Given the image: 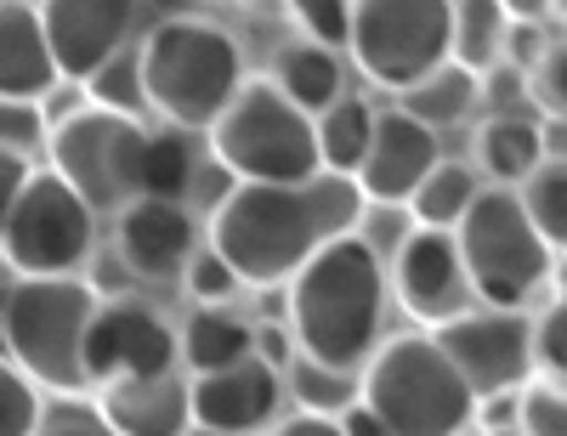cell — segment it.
I'll list each match as a JSON object with an SVG mask.
<instances>
[{
    "label": "cell",
    "mask_w": 567,
    "mask_h": 436,
    "mask_svg": "<svg viewBox=\"0 0 567 436\" xmlns=\"http://www.w3.org/2000/svg\"><path fill=\"white\" fill-rule=\"evenodd\" d=\"M97 414L114 436H187L194 408H187V368L165 374H125L97 385Z\"/></svg>",
    "instance_id": "obj_18"
},
{
    "label": "cell",
    "mask_w": 567,
    "mask_h": 436,
    "mask_svg": "<svg viewBox=\"0 0 567 436\" xmlns=\"http://www.w3.org/2000/svg\"><path fill=\"white\" fill-rule=\"evenodd\" d=\"M516 430L523 436H567V385L561 380L516 385Z\"/></svg>",
    "instance_id": "obj_31"
},
{
    "label": "cell",
    "mask_w": 567,
    "mask_h": 436,
    "mask_svg": "<svg viewBox=\"0 0 567 436\" xmlns=\"http://www.w3.org/2000/svg\"><path fill=\"white\" fill-rule=\"evenodd\" d=\"M182 283H187V301L194 307H233V295H239V272H233L210 245H199L194 256H187V267H182Z\"/></svg>",
    "instance_id": "obj_33"
},
{
    "label": "cell",
    "mask_w": 567,
    "mask_h": 436,
    "mask_svg": "<svg viewBox=\"0 0 567 436\" xmlns=\"http://www.w3.org/2000/svg\"><path fill=\"white\" fill-rule=\"evenodd\" d=\"M45 108L40 103H18V96H0V148L34 159V148H45Z\"/></svg>",
    "instance_id": "obj_36"
},
{
    "label": "cell",
    "mask_w": 567,
    "mask_h": 436,
    "mask_svg": "<svg viewBox=\"0 0 567 436\" xmlns=\"http://www.w3.org/2000/svg\"><path fill=\"white\" fill-rule=\"evenodd\" d=\"M187 436H245V430H210V425H187Z\"/></svg>",
    "instance_id": "obj_45"
},
{
    "label": "cell",
    "mask_w": 567,
    "mask_h": 436,
    "mask_svg": "<svg viewBox=\"0 0 567 436\" xmlns=\"http://www.w3.org/2000/svg\"><path fill=\"white\" fill-rule=\"evenodd\" d=\"M363 193L352 176L307 181H227L210 199L205 245L239 272L245 289H278L290 272L341 232H358Z\"/></svg>",
    "instance_id": "obj_1"
},
{
    "label": "cell",
    "mask_w": 567,
    "mask_h": 436,
    "mask_svg": "<svg viewBox=\"0 0 567 436\" xmlns=\"http://www.w3.org/2000/svg\"><path fill=\"white\" fill-rule=\"evenodd\" d=\"M284 397H290L301 414H323V419H341L358 403V368L341 363H318V357H290L284 368Z\"/></svg>",
    "instance_id": "obj_28"
},
{
    "label": "cell",
    "mask_w": 567,
    "mask_h": 436,
    "mask_svg": "<svg viewBox=\"0 0 567 436\" xmlns=\"http://www.w3.org/2000/svg\"><path fill=\"white\" fill-rule=\"evenodd\" d=\"M398 108H409L420 125H432V131L443 136V131L465 125L471 114L483 108V85H477V74H471V69H460V63L449 58V63H437L425 80H414L409 91H398Z\"/></svg>",
    "instance_id": "obj_23"
},
{
    "label": "cell",
    "mask_w": 567,
    "mask_h": 436,
    "mask_svg": "<svg viewBox=\"0 0 567 436\" xmlns=\"http://www.w3.org/2000/svg\"><path fill=\"white\" fill-rule=\"evenodd\" d=\"M358 403L386 425V436H460L477 419V397L432 341V329L386 334L358 368Z\"/></svg>",
    "instance_id": "obj_4"
},
{
    "label": "cell",
    "mask_w": 567,
    "mask_h": 436,
    "mask_svg": "<svg viewBox=\"0 0 567 436\" xmlns=\"http://www.w3.org/2000/svg\"><path fill=\"white\" fill-rule=\"evenodd\" d=\"M296 108L307 114H323L336 96H347V58L341 45H318V40H290L278 45L272 58V74H267Z\"/></svg>",
    "instance_id": "obj_21"
},
{
    "label": "cell",
    "mask_w": 567,
    "mask_h": 436,
    "mask_svg": "<svg viewBox=\"0 0 567 436\" xmlns=\"http://www.w3.org/2000/svg\"><path fill=\"white\" fill-rule=\"evenodd\" d=\"M205 142L227 181H307L323 170L312 114L296 108L272 80H245Z\"/></svg>",
    "instance_id": "obj_6"
},
{
    "label": "cell",
    "mask_w": 567,
    "mask_h": 436,
    "mask_svg": "<svg viewBox=\"0 0 567 436\" xmlns=\"http://www.w3.org/2000/svg\"><path fill=\"white\" fill-rule=\"evenodd\" d=\"M80 85H85V96H91L97 108H114V114H131V120H142V108H148V96H142V63H136V45L114 52L103 69H91Z\"/></svg>",
    "instance_id": "obj_30"
},
{
    "label": "cell",
    "mask_w": 567,
    "mask_h": 436,
    "mask_svg": "<svg viewBox=\"0 0 567 436\" xmlns=\"http://www.w3.org/2000/svg\"><path fill=\"white\" fill-rule=\"evenodd\" d=\"M550 12H561V18H567V0H550Z\"/></svg>",
    "instance_id": "obj_47"
},
{
    "label": "cell",
    "mask_w": 567,
    "mask_h": 436,
    "mask_svg": "<svg viewBox=\"0 0 567 436\" xmlns=\"http://www.w3.org/2000/svg\"><path fill=\"white\" fill-rule=\"evenodd\" d=\"M34 436H114V430L103 425L97 408H80V403H45Z\"/></svg>",
    "instance_id": "obj_38"
},
{
    "label": "cell",
    "mask_w": 567,
    "mask_h": 436,
    "mask_svg": "<svg viewBox=\"0 0 567 436\" xmlns=\"http://www.w3.org/2000/svg\"><path fill=\"white\" fill-rule=\"evenodd\" d=\"M471 165H477L494 187H523L539 165H545V142H539V120L534 114H488L471 136Z\"/></svg>",
    "instance_id": "obj_20"
},
{
    "label": "cell",
    "mask_w": 567,
    "mask_h": 436,
    "mask_svg": "<svg viewBox=\"0 0 567 436\" xmlns=\"http://www.w3.org/2000/svg\"><path fill=\"white\" fill-rule=\"evenodd\" d=\"M40 408H45L40 385H34L7 352H0V436H34Z\"/></svg>",
    "instance_id": "obj_32"
},
{
    "label": "cell",
    "mask_w": 567,
    "mask_h": 436,
    "mask_svg": "<svg viewBox=\"0 0 567 436\" xmlns=\"http://www.w3.org/2000/svg\"><path fill=\"white\" fill-rule=\"evenodd\" d=\"M437 159H443V136L392 103V108H374V131L352 181L374 205H409V193L425 181V170Z\"/></svg>",
    "instance_id": "obj_15"
},
{
    "label": "cell",
    "mask_w": 567,
    "mask_h": 436,
    "mask_svg": "<svg viewBox=\"0 0 567 436\" xmlns=\"http://www.w3.org/2000/svg\"><path fill=\"white\" fill-rule=\"evenodd\" d=\"M534 368L567 385V289L534 318Z\"/></svg>",
    "instance_id": "obj_35"
},
{
    "label": "cell",
    "mask_w": 567,
    "mask_h": 436,
    "mask_svg": "<svg viewBox=\"0 0 567 436\" xmlns=\"http://www.w3.org/2000/svg\"><path fill=\"white\" fill-rule=\"evenodd\" d=\"M499 7H505L511 23H550V18H556L550 0H499Z\"/></svg>",
    "instance_id": "obj_43"
},
{
    "label": "cell",
    "mask_w": 567,
    "mask_h": 436,
    "mask_svg": "<svg viewBox=\"0 0 567 436\" xmlns=\"http://www.w3.org/2000/svg\"><path fill=\"white\" fill-rule=\"evenodd\" d=\"M136 7L142 0H34L58 74L80 85L91 69H103L114 52H125L136 29Z\"/></svg>",
    "instance_id": "obj_14"
},
{
    "label": "cell",
    "mask_w": 567,
    "mask_h": 436,
    "mask_svg": "<svg viewBox=\"0 0 567 436\" xmlns=\"http://www.w3.org/2000/svg\"><path fill=\"white\" fill-rule=\"evenodd\" d=\"M454 245L483 307H528L556 272V250L545 245V232L534 227L516 187L488 181L460 216Z\"/></svg>",
    "instance_id": "obj_7"
},
{
    "label": "cell",
    "mask_w": 567,
    "mask_h": 436,
    "mask_svg": "<svg viewBox=\"0 0 567 436\" xmlns=\"http://www.w3.org/2000/svg\"><path fill=\"white\" fill-rule=\"evenodd\" d=\"M539 142H545V159H567V114L561 108H550L539 120Z\"/></svg>",
    "instance_id": "obj_42"
},
{
    "label": "cell",
    "mask_w": 567,
    "mask_h": 436,
    "mask_svg": "<svg viewBox=\"0 0 567 436\" xmlns=\"http://www.w3.org/2000/svg\"><path fill=\"white\" fill-rule=\"evenodd\" d=\"M142 96L176 131H210L216 114L250 80L245 45L210 18H165L142 34Z\"/></svg>",
    "instance_id": "obj_3"
},
{
    "label": "cell",
    "mask_w": 567,
    "mask_h": 436,
    "mask_svg": "<svg viewBox=\"0 0 567 436\" xmlns=\"http://www.w3.org/2000/svg\"><path fill=\"white\" fill-rule=\"evenodd\" d=\"M432 341L454 363V374L471 385V397L516 392L523 380H534V318L523 307H471L449 323L432 329Z\"/></svg>",
    "instance_id": "obj_11"
},
{
    "label": "cell",
    "mask_w": 567,
    "mask_h": 436,
    "mask_svg": "<svg viewBox=\"0 0 567 436\" xmlns=\"http://www.w3.org/2000/svg\"><path fill=\"white\" fill-rule=\"evenodd\" d=\"M97 289L80 272L18 278L0 301V346L52 397H74L85 385V329L97 312Z\"/></svg>",
    "instance_id": "obj_5"
},
{
    "label": "cell",
    "mask_w": 567,
    "mask_h": 436,
    "mask_svg": "<svg viewBox=\"0 0 567 436\" xmlns=\"http://www.w3.org/2000/svg\"><path fill=\"white\" fill-rule=\"evenodd\" d=\"M516 193H523L534 227L545 232V245L550 250H567V159H545Z\"/></svg>",
    "instance_id": "obj_29"
},
{
    "label": "cell",
    "mask_w": 567,
    "mask_h": 436,
    "mask_svg": "<svg viewBox=\"0 0 567 436\" xmlns=\"http://www.w3.org/2000/svg\"><path fill=\"white\" fill-rule=\"evenodd\" d=\"M63 85L52 40L40 29V12L29 0H0V96L18 103H45Z\"/></svg>",
    "instance_id": "obj_19"
},
{
    "label": "cell",
    "mask_w": 567,
    "mask_h": 436,
    "mask_svg": "<svg viewBox=\"0 0 567 436\" xmlns=\"http://www.w3.org/2000/svg\"><path fill=\"white\" fill-rule=\"evenodd\" d=\"M29 170H34V159L0 148V232H7V216H12V205H18V193H23Z\"/></svg>",
    "instance_id": "obj_40"
},
{
    "label": "cell",
    "mask_w": 567,
    "mask_h": 436,
    "mask_svg": "<svg viewBox=\"0 0 567 436\" xmlns=\"http://www.w3.org/2000/svg\"><path fill=\"white\" fill-rule=\"evenodd\" d=\"M256 357L272 363L278 374L290 368V357H296V334H290V323H284V318H278V323H261V329H256Z\"/></svg>",
    "instance_id": "obj_39"
},
{
    "label": "cell",
    "mask_w": 567,
    "mask_h": 436,
    "mask_svg": "<svg viewBox=\"0 0 567 436\" xmlns=\"http://www.w3.org/2000/svg\"><path fill=\"white\" fill-rule=\"evenodd\" d=\"M267 436H347L341 430V419H323V414H284V419H272L267 425Z\"/></svg>",
    "instance_id": "obj_41"
},
{
    "label": "cell",
    "mask_w": 567,
    "mask_h": 436,
    "mask_svg": "<svg viewBox=\"0 0 567 436\" xmlns=\"http://www.w3.org/2000/svg\"><path fill=\"white\" fill-rule=\"evenodd\" d=\"M386 283H392V301L420 329H437L477 307V289H471V272L449 227H409V238L386 256Z\"/></svg>",
    "instance_id": "obj_12"
},
{
    "label": "cell",
    "mask_w": 567,
    "mask_h": 436,
    "mask_svg": "<svg viewBox=\"0 0 567 436\" xmlns=\"http://www.w3.org/2000/svg\"><path fill=\"white\" fill-rule=\"evenodd\" d=\"M347 52L369 85L409 91L449 63V0H352Z\"/></svg>",
    "instance_id": "obj_9"
},
{
    "label": "cell",
    "mask_w": 567,
    "mask_h": 436,
    "mask_svg": "<svg viewBox=\"0 0 567 436\" xmlns=\"http://www.w3.org/2000/svg\"><path fill=\"white\" fill-rule=\"evenodd\" d=\"M29 7H34V0H29Z\"/></svg>",
    "instance_id": "obj_48"
},
{
    "label": "cell",
    "mask_w": 567,
    "mask_h": 436,
    "mask_svg": "<svg viewBox=\"0 0 567 436\" xmlns=\"http://www.w3.org/2000/svg\"><path fill=\"white\" fill-rule=\"evenodd\" d=\"M91 245H97V210L52 170L34 165L18 205L0 232V256L18 278H58V272H80Z\"/></svg>",
    "instance_id": "obj_10"
},
{
    "label": "cell",
    "mask_w": 567,
    "mask_h": 436,
    "mask_svg": "<svg viewBox=\"0 0 567 436\" xmlns=\"http://www.w3.org/2000/svg\"><path fill=\"white\" fill-rule=\"evenodd\" d=\"M284 12L296 18L301 40H318V45H347V29H352V0H284Z\"/></svg>",
    "instance_id": "obj_34"
},
{
    "label": "cell",
    "mask_w": 567,
    "mask_h": 436,
    "mask_svg": "<svg viewBox=\"0 0 567 436\" xmlns=\"http://www.w3.org/2000/svg\"><path fill=\"white\" fill-rule=\"evenodd\" d=\"M312 131H318V165L329 176H358L363 165V148H369V131H374V108L363 96H336L323 114H312Z\"/></svg>",
    "instance_id": "obj_26"
},
{
    "label": "cell",
    "mask_w": 567,
    "mask_h": 436,
    "mask_svg": "<svg viewBox=\"0 0 567 436\" xmlns=\"http://www.w3.org/2000/svg\"><path fill=\"white\" fill-rule=\"evenodd\" d=\"M483 436H523V430H516V425H505V430H483Z\"/></svg>",
    "instance_id": "obj_46"
},
{
    "label": "cell",
    "mask_w": 567,
    "mask_h": 436,
    "mask_svg": "<svg viewBox=\"0 0 567 436\" xmlns=\"http://www.w3.org/2000/svg\"><path fill=\"white\" fill-rule=\"evenodd\" d=\"M256 352V323L233 307H194L176 329V363L187 374H210Z\"/></svg>",
    "instance_id": "obj_22"
},
{
    "label": "cell",
    "mask_w": 567,
    "mask_h": 436,
    "mask_svg": "<svg viewBox=\"0 0 567 436\" xmlns=\"http://www.w3.org/2000/svg\"><path fill=\"white\" fill-rule=\"evenodd\" d=\"M392 283L386 261L358 232L318 245L284 283V323L296 334V352L318 363L363 368V357L386 341Z\"/></svg>",
    "instance_id": "obj_2"
},
{
    "label": "cell",
    "mask_w": 567,
    "mask_h": 436,
    "mask_svg": "<svg viewBox=\"0 0 567 436\" xmlns=\"http://www.w3.org/2000/svg\"><path fill=\"white\" fill-rule=\"evenodd\" d=\"M176 363V323L148 301H97L85 329V385H109L125 374H165Z\"/></svg>",
    "instance_id": "obj_13"
},
{
    "label": "cell",
    "mask_w": 567,
    "mask_h": 436,
    "mask_svg": "<svg viewBox=\"0 0 567 436\" xmlns=\"http://www.w3.org/2000/svg\"><path fill=\"white\" fill-rule=\"evenodd\" d=\"M483 187L488 181L471 159H437L432 170H425V181L409 193V216H414V227H449L454 232Z\"/></svg>",
    "instance_id": "obj_25"
},
{
    "label": "cell",
    "mask_w": 567,
    "mask_h": 436,
    "mask_svg": "<svg viewBox=\"0 0 567 436\" xmlns=\"http://www.w3.org/2000/svg\"><path fill=\"white\" fill-rule=\"evenodd\" d=\"M194 131H148V142H142V170H136V199H176L187 205V193H194L199 181V159H194V142H187Z\"/></svg>",
    "instance_id": "obj_24"
},
{
    "label": "cell",
    "mask_w": 567,
    "mask_h": 436,
    "mask_svg": "<svg viewBox=\"0 0 567 436\" xmlns=\"http://www.w3.org/2000/svg\"><path fill=\"white\" fill-rule=\"evenodd\" d=\"M114 238L120 256L136 278H171L187 267V256L199 250V221L176 199H131L114 210Z\"/></svg>",
    "instance_id": "obj_17"
},
{
    "label": "cell",
    "mask_w": 567,
    "mask_h": 436,
    "mask_svg": "<svg viewBox=\"0 0 567 436\" xmlns=\"http://www.w3.org/2000/svg\"><path fill=\"white\" fill-rule=\"evenodd\" d=\"M534 91H539L545 108L567 114V18H561V29H550V45H545V58L534 69Z\"/></svg>",
    "instance_id": "obj_37"
},
{
    "label": "cell",
    "mask_w": 567,
    "mask_h": 436,
    "mask_svg": "<svg viewBox=\"0 0 567 436\" xmlns=\"http://www.w3.org/2000/svg\"><path fill=\"white\" fill-rule=\"evenodd\" d=\"M142 142H148V125L142 120L91 103V108L52 120V131H45V159H52V170L103 216V210H120V205L136 199Z\"/></svg>",
    "instance_id": "obj_8"
},
{
    "label": "cell",
    "mask_w": 567,
    "mask_h": 436,
    "mask_svg": "<svg viewBox=\"0 0 567 436\" xmlns=\"http://www.w3.org/2000/svg\"><path fill=\"white\" fill-rule=\"evenodd\" d=\"M187 408H194V425L261 436L284 408V374L256 352L210 374H187Z\"/></svg>",
    "instance_id": "obj_16"
},
{
    "label": "cell",
    "mask_w": 567,
    "mask_h": 436,
    "mask_svg": "<svg viewBox=\"0 0 567 436\" xmlns=\"http://www.w3.org/2000/svg\"><path fill=\"white\" fill-rule=\"evenodd\" d=\"M505 7L499 0H449V58L471 74H483L505 52Z\"/></svg>",
    "instance_id": "obj_27"
},
{
    "label": "cell",
    "mask_w": 567,
    "mask_h": 436,
    "mask_svg": "<svg viewBox=\"0 0 567 436\" xmlns=\"http://www.w3.org/2000/svg\"><path fill=\"white\" fill-rule=\"evenodd\" d=\"M341 430H347V436H386V425L374 419V414H369L363 403H352V408L341 414Z\"/></svg>",
    "instance_id": "obj_44"
}]
</instances>
